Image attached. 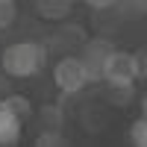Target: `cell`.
Returning a JSON list of instances; mask_svg holds the SVG:
<instances>
[{
  "instance_id": "14",
  "label": "cell",
  "mask_w": 147,
  "mask_h": 147,
  "mask_svg": "<svg viewBox=\"0 0 147 147\" xmlns=\"http://www.w3.org/2000/svg\"><path fill=\"white\" fill-rule=\"evenodd\" d=\"M138 80H144V82H147V47L138 53Z\"/></svg>"
},
{
  "instance_id": "3",
  "label": "cell",
  "mask_w": 147,
  "mask_h": 147,
  "mask_svg": "<svg viewBox=\"0 0 147 147\" xmlns=\"http://www.w3.org/2000/svg\"><path fill=\"white\" fill-rule=\"evenodd\" d=\"M138 80V53L129 50H112L103 68V82L106 85H124L132 88V82Z\"/></svg>"
},
{
  "instance_id": "12",
  "label": "cell",
  "mask_w": 147,
  "mask_h": 147,
  "mask_svg": "<svg viewBox=\"0 0 147 147\" xmlns=\"http://www.w3.org/2000/svg\"><path fill=\"white\" fill-rule=\"evenodd\" d=\"M129 141L136 147H147V115H141L136 124L129 127Z\"/></svg>"
},
{
  "instance_id": "7",
  "label": "cell",
  "mask_w": 147,
  "mask_h": 147,
  "mask_svg": "<svg viewBox=\"0 0 147 147\" xmlns=\"http://www.w3.org/2000/svg\"><path fill=\"white\" fill-rule=\"evenodd\" d=\"M115 9H118V15L124 21H141V18H147V0H118Z\"/></svg>"
},
{
  "instance_id": "6",
  "label": "cell",
  "mask_w": 147,
  "mask_h": 147,
  "mask_svg": "<svg viewBox=\"0 0 147 147\" xmlns=\"http://www.w3.org/2000/svg\"><path fill=\"white\" fill-rule=\"evenodd\" d=\"M35 12L47 21H65L71 15V0H35Z\"/></svg>"
},
{
  "instance_id": "4",
  "label": "cell",
  "mask_w": 147,
  "mask_h": 147,
  "mask_svg": "<svg viewBox=\"0 0 147 147\" xmlns=\"http://www.w3.org/2000/svg\"><path fill=\"white\" fill-rule=\"evenodd\" d=\"M112 50H115V47H112L109 38H88L82 44L80 59H82L85 71H88L91 82H103V68H106V59L112 56Z\"/></svg>"
},
{
  "instance_id": "15",
  "label": "cell",
  "mask_w": 147,
  "mask_h": 147,
  "mask_svg": "<svg viewBox=\"0 0 147 147\" xmlns=\"http://www.w3.org/2000/svg\"><path fill=\"white\" fill-rule=\"evenodd\" d=\"M9 80H12L9 74H3V71H0V100H3V97L9 94Z\"/></svg>"
},
{
  "instance_id": "13",
  "label": "cell",
  "mask_w": 147,
  "mask_h": 147,
  "mask_svg": "<svg viewBox=\"0 0 147 147\" xmlns=\"http://www.w3.org/2000/svg\"><path fill=\"white\" fill-rule=\"evenodd\" d=\"M85 6H91V9H115L118 0H82Z\"/></svg>"
},
{
  "instance_id": "10",
  "label": "cell",
  "mask_w": 147,
  "mask_h": 147,
  "mask_svg": "<svg viewBox=\"0 0 147 147\" xmlns=\"http://www.w3.org/2000/svg\"><path fill=\"white\" fill-rule=\"evenodd\" d=\"M68 138L62 136V129H44L38 138H35V147H65Z\"/></svg>"
},
{
  "instance_id": "11",
  "label": "cell",
  "mask_w": 147,
  "mask_h": 147,
  "mask_svg": "<svg viewBox=\"0 0 147 147\" xmlns=\"http://www.w3.org/2000/svg\"><path fill=\"white\" fill-rule=\"evenodd\" d=\"M18 18V3L15 0H0V30H9Z\"/></svg>"
},
{
  "instance_id": "2",
  "label": "cell",
  "mask_w": 147,
  "mask_h": 147,
  "mask_svg": "<svg viewBox=\"0 0 147 147\" xmlns=\"http://www.w3.org/2000/svg\"><path fill=\"white\" fill-rule=\"evenodd\" d=\"M88 82H91V77L80 56H62L53 65V85L62 94H80Z\"/></svg>"
},
{
  "instance_id": "9",
  "label": "cell",
  "mask_w": 147,
  "mask_h": 147,
  "mask_svg": "<svg viewBox=\"0 0 147 147\" xmlns=\"http://www.w3.org/2000/svg\"><path fill=\"white\" fill-rule=\"evenodd\" d=\"M0 103H3V106H9L12 112H15V115H21L24 121H27V118L32 115V103H30V100H27L24 94H15V91H9V94H6V97H3Z\"/></svg>"
},
{
  "instance_id": "8",
  "label": "cell",
  "mask_w": 147,
  "mask_h": 147,
  "mask_svg": "<svg viewBox=\"0 0 147 147\" xmlns=\"http://www.w3.org/2000/svg\"><path fill=\"white\" fill-rule=\"evenodd\" d=\"M38 121H41V129H62V124H65L62 106H53V103L41 106L38 109Z\"/></svg>"
},
{
  "instance_id": "1",
  "label": "cell",
  "mask_w": 147,
  "mask_h": 147,
  "mask_svg": "<svg viewBox=\"0 0 147 147\" xmlns=\"http://www.w3.org/2000/svg\"><path fill=\"white\" fill-rule=\"evenodd\" d=\"M44 65H47V50L38 41H15L6 44L0 53V71L9 74L12 80H30L41 74Z\"/></svg>"
},
{
  "instance_id": "16",
  "label": "cell",
  "mask_w": 147,
  "mask_h": 147,
  "mask_svg": "<svg viewBox=\"0 0 147 147\" xmlns=\"http://www.w3.org/2000/svg\"><path fill=\"white\" fill-rule=\"evenodd\" d=\"M141 112L147 115V97H144V100H141Z\"/></svg>"
},
{
  "instance_id": "5",
  "label": "cell",
  "mask_w": 147,
  "mask_h": 147,
  "mask_svg": "<svg viewBox=\"0 0 147 147\" xmlns=\"http://www.w3.org/2000/svg\"><path fill=\"white\" fill-rule=\"evenodd\" d=\"M21 132H24V118L15 115L9 106L0 103V147H12L21 141Z\"/></svg>"
}]
</instances>
